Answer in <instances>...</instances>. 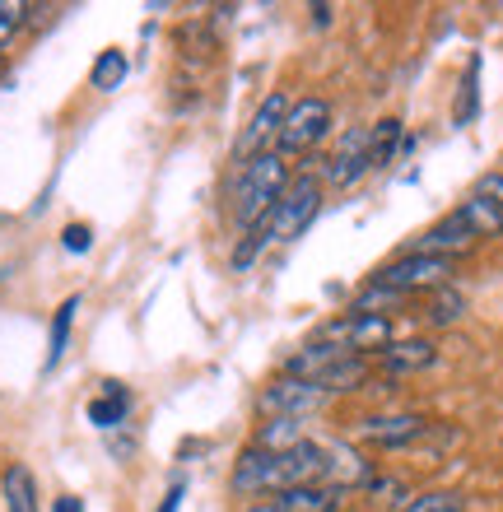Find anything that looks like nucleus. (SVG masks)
I'll use <instances>...</instances> for the list:
<instances>
[{
    "label": "nucleus",
    "instance_id": "obj_1",
    "mask_svg": "<svg viewBox=\"0 0 503 512\" xmlns=\"http://www.w3.org/2000/svg\"><path fill=\"white\" fill-rule=\"evenodd\" d=\"M331 475V447L322 443H303L294 452H261V447H247L243 457L233 461L229 489L233 494H280V489L294 485H322Z\"/></svg>",
    "mask_w": 503,
    "mask_h": 512
},
{
    "label": "nucleus",
    "instance_id": "obj_2",
    "mask_svg": "<svg viewBox=\"0 0 503 512\" xmlns=\"http://www.w3.org/2000/svg\"><path fill=\"white\" fill-rule=\"evenodd\" d=\"M294 182V173H289V159L285 154H275V149H266V154H257V159L238 163V177H233V219L243 224V229H257V224H266V215L275 210V201L285 196V187Z\"/></svg>",
    "mask_w": 503,
    "mask_h": 512
},
{
    "label": "nucleus",
    "instance_id": "obj_3",
    "mask_svg": "<svg viewBox=\"0 0 503 512\" xmlns=\"http://www.w3.org/2000/svg\"><path fill=\"white\" fill-rule=\"evenodd\" d=\"M285 378L308 382L322 396H331V391H359L368 382V359H354V354L331 350V345H317L313 340L308 350L285 359Z\"/></svg>",
    "mask_w": 503,
    "mask_h": 512
},
{
    "label": "nucleus",
    "instance_id": "obj_4",
    "mask_svg": "<svg viewBox=\"0 0 503 512\" xmlns=\"http://www.w3.org/2000/svg\"><path fill=\"white\" fill-rule=\"evenodd\" d=\"M317 345H331V350H345L354 359H368V354H382L396 340L392 317H373V312H340L327 326H317Z\"/></svg>",
    "mask_w": 503,
    "mask_h": 512
},
{
    "label": "nucleus",
    "instance_id": "obj_5",
    "mask_svg": "<svg viewBox=\"0 0 503 512\" xmlns=\"http://www.w3.org/2000/svg\"><path fill=\"white\" fill-rule=\"evenodd\" d=\"M322 210V182L317 177H294L285 187V196L275 201V210L266 215V243H289V238H299L308 224L317 219Z\"/></svg>",
    "mask_w": 503,
    "mask_h": 512
},
{
    "label": "nucleus",
    "instance_id": "obj_6",
    "mask_svg": "<svg viewBox=\"0 0 503 512\" xmlns=\"http://www.w3.org/2000/svg\"><path fill=\"white\" fill-rule=\"evenodd\" d=\"M373 284H382V289H392V294H415V289H443V284H452V261H443V256H420V252H406L396 256V261H387V266H378L373 275H368Z\"/></svg>",
    "mask_w": 503,
    "mask_h": 512
},
{
    "label": "nucleus",
    "instance_id": "obj_7",
    "mask_svg": "<svg viewBox=\"0 0 503 512\" xmlns=\"http://www.w3.org/2000/svg\"><path fill=\"white\" fill-rule=\"evenodd\" d=\"M331 131V103L327 98H299L289 103V117L280 126V140H275V154H308V149L322 145V135Z\"/></svg>",
    "mask_w": 503,
    "mask_h": 512
},
{
    "label": "nucleus",
    "instance_id": "obj_8",
    "mask_svg": "<svg viewBox=\"0 0 503 512\" xmlns=\"http://www.w3.org/2000/svg\"><path fill=\"white\" fill-rule=\"evenodd\" d=\"M429 433V419L424 415H410V410H396V415H364L354 419L350 438L364 447H378V452H396V447H410L420 443Z\"/></svg>",
    "mask_w": 503,
    "mask_h": 512
},
{
    "label": "nucleus",
    "instance_id": "obj_9",
    "mask_svg": "<svg viewBox=\"0 0 503 512\" xmlns=\"http://www.w3.org/2000/svg\"><path fill=\"white\" fill-rule=\"evenodd\" d=\"M285 117H289V98L285 94H266V98H261V108L252 112L247 131L238 135V145H233L238 163H247V159H257V154H266V149H275Z\"/></svg>",
    "mask_w": 503,
    "mask_h": 512
},
{
    "label": "nucleus",
    "instance_id": "obj_10",
    "mask_svg": "<svg viewBox=\"0 0 503 512\" xmlns=\"http://www.w3.org/2000/svg\"><path fill=\"white\" fill-rule=\"evenodd\" d=\"M364 173H373V163H368V126H354L327 154V182L331 187H354Z\"/></svg>",
    "mask_w": 503,
    "mask_h": 512
},
{
    "label": "nucleus",
    "instance_id": "obj_11",
    "mask_svg": "<svg viewBox=\"0 0 503 512\" xmlns=\"http://www.w3.org/2000/svg\"><path fill=\"white\" fill-rule=\"evenodd\" d=\"M476 243H480V238L471 233V224H466V219L457 215V210H452V215L438 219V224H434L429 233H424V238H415V247H410V252H420V256H443V261H457V256L471 252Z\"/></svg>",
    "mask_w": 503,
    "mask_h": 512
},
{
    "label": "nucleus",
    "instance_id": "obj_12",
    "mask_svg": "<svg viewBox=\"0 0 503 512\" xmlns=\"http://www.w3.org/2000/svg\"><path fill=\"white\" fill-rule=\"evenodd\" d=\"M322 401H327L322 391L308 387V382H294V378H280L261 391V410L275 419H299V415H308V410H317Z\"/></svg>",
    "mask_w": 503,
    "mask_h": 512
},
{
    "label": "nucleus",
    "instance_id": "obj_13",
    "mask_svg": "<svg viewBox=\"0 0 503 512\" xmlns=\"http://www.w3.org/2000/svg\"><path fill=\"white\" fill-rule=\"evenodd\" d=\"M378 359H382V368H387L392 378H401V373H420V368L434 364L438 345H434V340H420V336H415V340H392Z\"/></svg>",
    "mask_w": 503,
    "mask_h": 512
},
{
    "label": "nucleus",
    "instance_id": "obj_14",
    "mask_svg": "<svg viewBox=\"0 0 503 512\" xmlns=\"http://www.w3.org/2000/svg\"><path fill=\"white\" fill-rule=\"evenodd\" d=\"M280 512H340V489L336 485H294L275 494Z\"/></svg>",
    "mask_w": 503,
    "mask_h": 512
},
{
    "label": "nucleus",
    "instance_id": "obj_15",
    "mask_svg": "<svg viewBox=\"0 0 503 512\" xmlns=\"http://www.w3.org/2000/svg\"><path fill=\"white\" fill-rule=\"evenodd\" d=\"M0 489H5V512H38V485H33L28 466L14 461L5 471V480H0Z\"/></svg>",
    "mask_w": 503,
    "mask_h": 512
},
{
    "label": "nucleus",
    "instance_id": "obj_16",
    "mask_svg": "<svg viewBox=\"0 0 503 512\" xmlns=\"http://www.w3.org/2000/svg\"><path fill=\"white\" fill-rule=\"evenodd\" d=\"M126 410H131V396H126L122 382H103V396L89 401V419H94L98 429H117L126 419Z\"/></svg>",
    "mask_w": 503,
    "mask_h": 512
},
{
    "label": "nucleus",
    "instance_id": "obj_17",
    "mask_svg": "<svg viewBox=\"0 0 503 512\" xmlns=\"http://www.w3.org/2000/svg\"><path fill=\"white\" fill-rule=\"evenodd\" d=\"M457 215L471 224V233H476V238H499V233H503V210H499V205H490L485 196L462 201V205H457Z\"/></svg>",
    "mask_w": 503,
    "mask_h": 512
},
{
    "label": "nucleus",
    "instance_id": "obj_18",
    "mask_svg": "<svg viewBox=\"0 0 503 512\" xmlns=\"http://www.w3.org/2000/svg\"><path fill=\"white\" fill-rule=\"evenodd\" d=\"M396 145H401V117H382L378 126H368V163L373 168H387L396 159Z\"/></svg>",
    "mask_w": 503,
    "mask_h": 512
},
{
    "label": "nucleus",
    "instance_id": "obj_19",
    "mask_svg": "<svg viewBox=\"0 0 503 512\" xmlns=\"http://www.w3.org/2000/svg\"><path fill=\"white\" fill-rule=\"evenodd\" d=\"M462 312H466L462 289L443 284V289H434V294H429V303H424V322H429V326H452V322H462Z\"/></svg>",
    "mask_w": 503,
    "mask_h": 512
},
{
    "label": "nucleus",
    "instance_id": "obj_20",
    "mask_svg": "<svg viewBox=\"0 0 503 512\" xmlns=\"http://www.w3.org/2000/svg\"><path fill=\"white\" fill-rule=\"evenodd\" d=\"M303 443H308V438H303L299 419H271V424L257 433L252 447H261V452H294V447H303Z\"/></svg>",
    "mask_w": 503,
    "mask_h": 512
},
{
    "label": "nucleus",
    "instance_id": "obj_21",
    "mask_svg": "<svg viewBox=\"0 0 503 512\" xmlns=\"http://www.w3.org/2000/svg\"><path fill=\"white\" fill-rule=\"evenodd\" d=\"M126 70H131V61H126V52H117V47H108V52H98L94 70H89V84H94L98 94H112V89H122Z\"/></svg>",
    "mask_w": 503,
    "mask_h": 512
},
{
    "label": "nucleus",
    "instance_id": "obj_22",
    "mask_svg": "<svg viewBox=\"0 0 503 512\" xmlns=\"http://www.w3.org/2000/svg\"><path fill=\"white\" fill-rule=\"evenodd\" d=\"M75 308H80V298H66L52 317V336H47V368L61 364V354H66V340H70V322H75Z\"/></svg>",
    "mask_w": 503,
    "mask_h": 512
},
{
    "label": "nucleus",
    "instance_id": "obj_23",
    "mask_svg": "<svg viewBox=\"0 0 503 512\" xmlns=\"http://www.w3.org/2000/svg\"><path fill=\"white\" fill-rule=\"evenodd\" d=\"M392 308H401V294H392V289H382V284L368 280L364 294H354V308L350 312H373V317H387Z\"/></svg>",
    "mask_w": 503,
    "mask_h": 512
},
{
    "label": "nucleus",
    "instance_id": "obj_24",
    "mask_svg": "<svg viewBox=\"0 0 503 512\" xmlns=\"http://www.w3.org/2000/svg\"><path fill=\"white\" fill-rule=\"evenodd\" d=\"M401 512H466V499H462V494H452V489H434V494L410 499Z\"/></svg>",
    "mask_w": 503,
    "mask_h": 512
},
{
    "label": "nucleus",
    "instance_id": "obj_25",
    "mask_svg": "<svg viewBox=\"0 0 503 512\" xmlns=\"http://www.w3.org/2000/svg\"><path fill=\"white\" fill-rule=\"evenodd\" d=\"M261 247H266V229H261V224H257V229L247 233L243 243L233 247V270H247V266H252V261H257V256H261Z\"/></svg>",
    "mask_w": 503,
    "mask_h": 512
},
{
    "label": "nucleus",
    "instance_id": "obj_26",
    "mask_svg": "<svg viewBox=\"0 0 503 512\" xmlns=\"http://www.w3.org/2000/svg\"><path fill=\"white\" fill-rule=\"evenodd\" d=\"M24 14H28V5H19V0H0V42H10L14 33H19Z\"/></svg>",
    "mask_w": 503,
    "mask_h": 512
},
{
    "label": "nucleus",
    "instance_id": "obj_27",
    "mask_svg": "<svg viewBox=\"0 0 503 512\" xmlns=\"http://www.w3.org/2000/svg\"><path fill=\"white\" fill-rule=\"evenodd\" d=\"M476 196H485L490 205H499V210H503V168H499V173H485V177H480V182H476Z\"/></svg>",
    "mask_w": 503,
    "mask_h": 512
},
{
    "label": "nucleus",
    "instance_id": "obj_28",
    "mask_svg": "<svg viewBox=\"0 0 503 512\" xmlns=\"http://www.w3.org/2000/svg\"><path fill=\"white\" fill-rule=\"evenodd\" d=\"M89 238H94V233H89V224H70V229H66V247H70V252H84V247H89Z\"/></svg>",
    "mask_w": 503,
    "mask_h": 512
},
{
    "label": "nucleus",
    "instance_id": "obj_29",
    "mask_svg": "<svg viewBox=\"0 0 503 512\" xmlns=\"http://www.w3.org/2000/svg\"><path fill=\"white\" fill-rule=\"evenodd\" d=\"M177 508H182V485H173L168 489V499L159 503V512H177Z\"/></svg>",
    "mask_w": 503,
    "mask_h": 512
},
{
    "label": "nucleus",
    "instance_id": "obj_30",
    "mask_svg": "<svg viewBox=\"0 0 503 512\" xmlns=\"http://www.w3.org/2000/svg\"><path fill=\"white\" fill-rule=\"evenodd\" d=\"M313 24H331V5H313Z\"/></svg>",
    "mask_w": 503,
    "mask_h": 512
},
{
    "label": "nucleus",
    "instance_id": "obj_31",
    "mask_svg": "<svg viewBox=\"0 0 503 512\" xmlns=\"http://www.w3.org/2000/svg\"><path fill=\"white\" fill-rule=\"evenodd\" d=\"M56 512H80V499H56Z\"/></svg>",
    "mask_w": 503,
    "mask_h": 512
},
{
    "label": "nucleus",
    "instance_id": "obj_32",
    "mask_svg": "<svg viewBox=\"0 0 503 512\" xmlns=\"http://www.w3.org/2000/svg\"><path fill=\"white\" fill-rule=\"evenodd\" d=\"M247 512H280V508H275V503H252Z\"/></svg>",
    "mask_w": 503,
    "mask_h": 512
}]
</instances>
